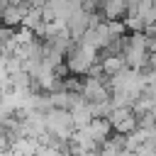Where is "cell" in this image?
<instances>
[{
  "label": "cell",
  "instance_id": "277c9868",
  "mask_svg": "<svg viewBox=\"0 0 156 156\" xmlns=\"http://www.w3.org/2000/svg\"><path fill=\"white\" fill-rule=\"evenodd\" d=\"M127 117H132V110H129V107H115V110H112V115H110L107 119H110V124H112V127H119Z\"/></svg>",
  "mask_w": 156,
  "mask_h": 156
},
{
  "label": "cell",
  "instance_id": "5b68a950",
  "mask_svg": "<svg viewBox=\"0 0 156 156\" xmlns=\"http://www.w3.org/2000/svg\"><path fill=\"white\" fill-rule=\"evenodd\" d=\"M12 156H15V154H12Z\"/></svg>",
  "mask_w": 156,
  "mask_h": 156
},
{
  "label": "cell",
  "instance_id": "7a4b0ae2",
  "mask_svg": "<svg viewBox=\"0 0 156 156\" xmlns=\"http://www.w3.org/2000/svg\"><path fill=\"white\" fill-rule=\"evenodd\" d=\"M32 7H27V5H10V7H5L2 10V24L5 27H17V24H22L24 22V15L29 12Z\"/></svg>",
  "mask_w": 156,
  "mask_h": 156
},
{
  "label": "cell",
  "instance_id": "3957f363",
  "mask_svg": "<svg viewBox=\"0 0 156 156\" xmlns=\"http://www.w3.org/2000/svg\"><path fill=\"white\" fill-rule=\"evenodd\" d=\"M100 66H102V73L112 78L115 73H119L122 68H127V61H124V54L122 56H105L100 61Z\"/></svg>",
  "mask_w": 156,
  "mask_h": 156
},
{
  "label": "cell",
  "instance_id": "6da1fadb",
  "mask_svg": "<svg viewBox=\"0 0 156 156\" xmlns=\"http://www.w3.org/2000/svg\"><path fill=\"white\" fill-rule=\"evenodd\" d=\"M115 127L110 124V119H105V117H95L93 122H90V127H88V132H90V136L102 146L105 141H107V136H110V132H112Z\"/></svg>",
  "mask_w": 156,
  "mask_h": 156
}]
</instances>
